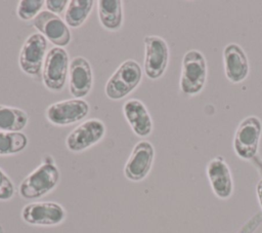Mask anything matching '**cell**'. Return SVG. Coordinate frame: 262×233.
Segmentation results:
<instances>
[{
    "label": "cell",
    "instance_id": "1",
    "mask_svg": "<svg viewBox=\"0 0 262 233\" xmlns=\"http://www.w3.org/2000/svg\"><path fill=\"white\" fill-rule=\"evenodd\" d=\"M60 172L54 160L47 156L39 166L30 172L19 184L18 193L24 199L41 198L56 188Z\"/></svg>",
    "mask_w": 262,
    "mask_h": 233
},
{
    "label": "cell",
    "instance_id": "2",
    "mask_svg": "<svg viewBox=\"0 0 262 233\" xmlns=\"http://www.w3.org/2000/svg\"><path fill=\"white\" fill-rule=\"evenodd\" d=\"M208 63L205 54L198 49L187 50L182 57L179 89L186 96L200 94L207 82Z\"/></svg>",
    "mask_w": 262,
    "mask_h": 233
},
{
    "label": "cell",
    "instance_id": "3",
    "mask_svg": "<svg viewBox=\"0 0 262 233\" xmlns=\"http://www.w3.org/2000/svg\"><path fill=\"white\" fill-rule=\"evenodd\" d=\"M141 79L140 65L134 60H126L107 79L104 86L105 95L113 101L124 99L139 85Z\"/></svg>",
    "mask_w": 262,
    "mask_h": 233
},
{
    "label": "cell",
    "instance_id": "4",
    "mask_svg": "<svg viewBox=\"0 0 262 233\" xmlns=\"http://www.w3.org/2000/svg\"><path fill=\"white\" fill-rule=\"evenodd\" d=\"M262 137V121L258 116L249 115L237 124L232 147L235 155L243 160L253 159L259 150Z\"/></svg>",
    "mask_w": 262,
    "mask_h": 233
},
{
    "label": "cell",
    "instance_id": "5",
    "mask_svg": "<svg viewBox=\"0 0 262 233\" xmlns=\"http://www.w3.org/2000/svg\"><path fill=\"white\" fill-rule=\"evenodd\" d=\"M70 69V59L68 51L63 47H51L45 56L42 68V82L50 91H60L63 89Z\"/></svg>",
    "mask_w": 262,
    "mask_h": 233
},
{
    "label": "cell",
    "instance_id": "6",
    "mask_svg": "<svg viewBox=\"0 0 262 233\" xmlns=\"http://www.w3.org/2000/svg\"><path fill=\"white\" fill-rule=\"evenodd\" d=\"M47 46V39L40 33H33L27 37L18 54V66L25 74L37 80L42 78Z\"/></svg>",
    "mask_w": 262,
    "mask_h": 233
},
{
    "label": "cell",
    "instance_id": "7",
    "mask_svg": "<svg viewBox=\"0 0 262 233\" xmlns=\"http://www.w3.org/2000/svg\"><path fill=\"white\" fill-rule=\"evenodd\" d=\"M143 44L144 74L150 80H158L165 74L169 65V45L164 38L157 35L145 36Z\"/></svg>",
    "mask_w": 262,
    "mask_h": 233
},
{
    "label": "cell",
    "instance_id": "8",
    "mask_svg": "<svg viewBox=\"0 0 262 233\" xmlns=\"http://www.w3.org/2000/svg\"><path fill=\"white\" fill-rule=\"evenodd\" d=\"M90 111L83 99H70L50 104L44 112L46 120L56 126H66L83 120Z\"/></svg>",
    "mask_w": 262,
    "mask_h": 233
},
{
    "label": "cell",
    "instance_id": "9",
    "mask_svg": "<svg viewBox=\"0 0 262 233\" xmlns=\"http://www.w3.org/2000/svg\"><path fill=\"white\" fill-rule=\"evenodd\" d=\"M20 217L29 225L51 227L61 224L67 218V211L57 202L37 201L26 204L21 209Z\"/></svg>",
    "mask_w": 262,
    "mask_h": 233
},
{
    "label": "cell",
    "instance_id": "10",
    "mask_svg": "<svg viewBox=\"0 0 262 233\" xmlns=\"http://www.w3.org/2000/svg\"><path fill=\"white\" fill-rule=\"evenodd\" d=\"M105 131V124L100 119H87L70 131L66 138V147L73 153L83 152L99 143Z\"/></svg>",
    "mask_w": 262,
    "mask_h": 233
},
{
    "label": "cell",
    "instance_id": "11",
    "mask_svg": "<svg viewBox=\"0 0 262 233\" xmlns=\"http://www.w3.org/2000/svg\"><path fill=\"white\" fill-rule=\"evenodd\" d=\"M155 147L148 141L138 142L132 149L129 158L124 166V174L131 182H140L144 180L154 164Z\"/></svg>",
    "mask_w": 262,
    "mask_h": 233
},
{
    "label": "cell",
    "instance_id": "12",
    "mask_svg": "<svg viewBox=\"0 0 262 233\" xmlns=\"http://www.w3.org/2000/svg\"><path fill=\"white\" fill-rule=\"evenodd\" d=\"M33 27L57 47L67 46L72 39L69 26L57 14L42 10L33 21Z\"/></svg>",
    "mask_w": 262,
    "mask_h": 233
},
{
    "label": "cell",
    "instance_id": "13",
    "mask_svg": "<svg viewBox=\"0 0 262 233\" xmlns=\"http://www.w3.org/2000/svg\"><path fill=\"white\" fill-rule=\"evenodd\" d=\"M222 60L225 77L230 83L238 84L247 79L250 73L249 59L239 44L227 43L222 51Z\"/></svg>",
    "mask_w": 262,
    "mask_h": 233
},
{
    "label": "cell",
    "instance_id": "14",
    "mask_svg": "<svg viewBox=\"0 0 262 233\" xmlns=\"http://www.w3.org/2000/svg\"><path fill=\"white\" fill-rule=\"evenodd\" d=\"M206 174L216 197L225 200L232 195L233 180L230 168L223 156H216L207 163Z\"/></svg>",
    "mask_w": 262,
    "mask_h": 233
},
{
    "label": "cell",
    "instance_id": "15",
    "mask_svg": "<svg viewBox=\"0 0 262 233\" xmlns=\"http://www.w3.org/2000/svg\"><path fill=\"white\" fill-rule=\"evenodd\" d=\"M93 85L92 68L87 59L78 55L72 59L69 69V91L75 99L86 96Z\"/></svg>",
    "mask_w": 262,
    "mask_h": 233
},
{
    "label": "cell",
    "instance_id": "16",
    "mask_svg": "<svg viewBox=\"0 0 262 233\" xmlns=\"http://www.w3.org/2000/svg\"><path fill=\"white\" fill-rule=\"evenodd\" d=\"M123 114L132 131L139 138L151 134L154 123L145 105L138 99H129L123 104Z\"/></svg>",
    "mask_w": 262,
    "mask_h": 233
},
{
    "label": "cell",
    "instance_id": "17",
    "mask_svg": "<svg viewBox=\"0 0 262 233\" xmlns=\"http://www.w3.org/2000/svg\"><path fill=\"white\" fill-rule=\"evenodd\" d=\"M97 15L100 25L111 32L121 29L123 25V2L121 0H99Z\"/></svg>",
    "mask_w": 262,
    "mask_h": 233
},
{
    "label": "cell",
    "instance_id": "18",
    "mask_svg": "<svg viewBox=\"0 0 262 233\" xmlns=\"http://www.w3.org/2000/svg\"><path fill=\"white\" fill-rule=\"evenodd\" d=\"M29 122V115L20 108L0 104V130L21 131Z\"/></svg>",
    "mask_w": 262,
    "mask_h": 233
},
{
    "label": "cell",
    "instance_id": "19",
    "mask_svg": "<svg viewBox=\"0 0 262 233\" xmlns=\"http://www.w3.org/2000/svg\"><path fill=\"white\" fill-rule=\"evenodd\" d=\"M93 0H71L64 11V23L71 28L81 27L89 16L93 5Z\"/></svg>",
    "mask_w": 262,
    "mask_h": 233
},
{
    "label": "cell",
    "instance_id": "20",
    "mask_svg": "<svg viewBox=\"0 0 262 233\" xmlns=\"http://www.w3.org/2000/svg\"><path fill=\"white\" fill-rule=\"evenodd\" d=\"M28 137L21 131L0 130V156L18 154L28 146Z\"/></svg>",
    "mask_w": 262,
    "mask_h": 233
},
{
    "label": "cell",
    "instance_id": "21",
    "mask_svg": "<svg viewBox=\"0 0 262 233\" xmlns=\"http://www.w3.org/2000/svg\"><path fill=\"white\" fill-rule=\"evenodd\" d=\"M44 0H20L17 3L16 15L21 21H33L42 10Z\"/></svg>",
    "mask_w": 262,
    "mask_h": 233
},
{
    "label": "cell",
    "instance_id": "22",
    "mask_svg": "<svg viewBox=\"0 0 262 233\" xmlns=\"http://www.w3.org/2000/svg\"><path fill=\"white\" fill-rule=\"evenodd\" d=\"M15 193V187L11 179L0 167V201L10 200Z\"/></svg>",
    "mask_w": 262,
    "mask_h": 233
},
{
    "label": "cell",
    "instance_id": "23",
    "mask_svg": "<svg viewBox=\"0 0 262 233\" xmlns=\"http://www.w3.org/2000/svg\"><path fill=\"white\" fill-rule=\"evenodd\" d=\"M68 4H69L68 0H46L45 1V6L47 10L57 15L67 8Z\"/></svg>",
    "mask_w": 262,
    "mask_h": 233
},
{
    "label": "cell",
    "instance_id": "24",
    "mask_svg": "<svg viewBox=\"0 0 262 233\" xmlns=\"http://www.w3.org/2000/svg\"><path fill=\"white\" fill-rule=\"evenodd\" d=\"M256 193H257V198H258L260 207L262 209V179L256 185Z\"/></svg>",
    "mask_w": 262,
    "mask_h": 233
}]
</instances>
